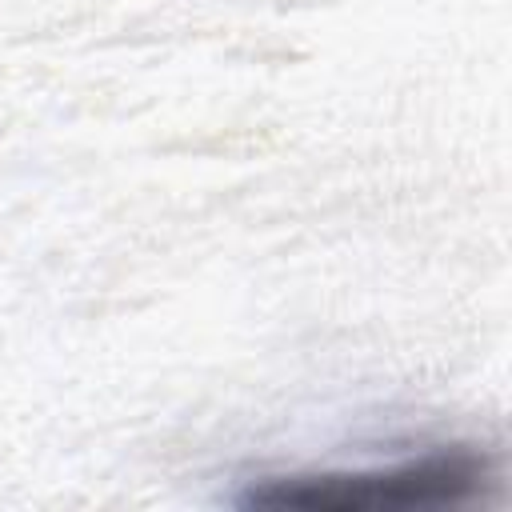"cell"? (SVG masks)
Wrapping results in <instances>:
<instances>
[{
	"label": "cell",
	"mask_w": 512,
	"mask_h": 512,
	"mask_svg": "<svg viewBox=\"0 0 512 512\" xmlns=\"http://www.w3.org/2000/svg\"><path fill=\"white\" fill-rule=\"evenodd\" d=\"M484 488V464L472 452H424L416 460L352 472H296L252 484L248 508L304 512H380V508H444L464 504Z\"/></svg>",
	"instance_id": "1"
}]
</instances>
